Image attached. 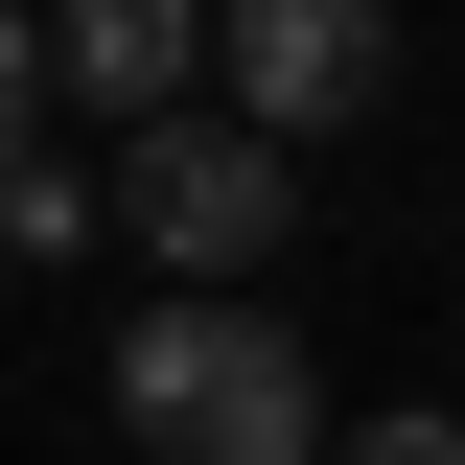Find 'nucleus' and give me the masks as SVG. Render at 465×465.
Instances as JSON below:
<instances>
[{
    "label": "nucleus",
    "instance_id": "1",
    "mask_svg": "<svg viewBox=\"0 0 465 465\" xmlns=\"http://www.w3.org/2000/svg\"><path fill=\"white\" fill-rule=\"evenodd\" d=\"M116 442L140 465H326V372H302L280 302H140V349H116Z\"/></svg>",
    "mask_w": 465,
    "mask_h": 465
},
{
    "label": "nucleus",
    "instance_id": "2",
    "mask_svg": "<svg viewBox=\"0 0 465 465\" xmlns=\"http://www.w3.org/2000/svg\"><path fill=\"white\" fill-rule=\"evenodd\" d=\"M116 210H140V256H163V302H256V256H280V140L256 116H163V140H116Z\"/></svg>",
    "mask_w": 465,
    "mask_h": 465
},
{
    "label": "nucleus",
    "instance_id": "3",
    "mask_svg": "<svg viewBox=\"0 0 465 465\" xmlns=\"http://www.w3.org/2000/svg\"><path fill=\"white\" fill-rule=\"evenodd\" d=\"M210 70H232V116H256V140H326V116L396 94V24H372V0H232Z\"/></svg>",
    "mask_w": 465,
    "mask_h": 465
},
{
    "label": "nucleus",
    "instance_id": "4",
    "mask_svg": "<svg viewBox=\"0 0 465 465\" xmlns=\"http://www.w3.org/2000/svg\"><path fill=\"white\" fill-rule=\"evenodd\" d=\"M47 70H70L94 116H140V140H163V116L210 94V24H186V0H70V24H47Z\"/></svg>",
    "mask_w": 465,
    "mask_h": 465
},
{
    "label": "nucleus",
    "instance_id": "5",
    "mask_svg": "<svg viewBox=\"0 0 465 465\" xmlns=\"http://www.w3.org/2000/svg\"><path fill=\"white\" fill-rule=\"evenodd\" d=\"M47 163V24H24V0H0V186Z\"/></svg>",
    "mask_w": 465,
    "mask_h": 465
},
{
    "label": "nucleus",
    "instance_id": "6",
    "mask_svg": "<svg viewBox=\"0 0 465 465\" xmlns=\"http://www.w3.org/2000/svg\"><path fill=\"white\" fill-rule=\"evenodd\" d=\"M326 465H465V419H442V396H396V419H349Z\"/></svg>",
    "mask_w": 465,
    "mask_h": 465
}]
</instances>
